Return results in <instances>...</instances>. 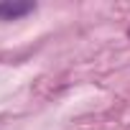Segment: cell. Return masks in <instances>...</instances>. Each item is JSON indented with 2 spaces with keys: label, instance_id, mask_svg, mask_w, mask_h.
<instances>
[{
  "label": "cell",
  "instance_id": "6da1fadb",
  "mask_svg": "<svg viewBox=\"0 0 130 130\" xmlns=\"http://www.w3.org/2000/svg\"><path fill=\"white\" fill-rule=\"evenodd\" d=\"M31 10H33V3H26V0H5V3H0V18L3 21L21 18Z\"/></svg>",
  "mask_w": 130,
  "mask_h": 130
}]
</instances>
